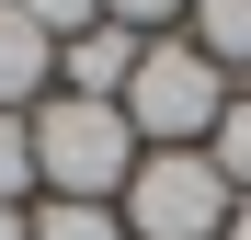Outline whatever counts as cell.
Segmentation results:
<instances>
[{"label":"cell","mask_w":251,"mask_h":240,"mask_svg":"<svg viewBox=\"0 0 251 240\" xmlns=\"http://www.w3.org/2000/svg\"><path fill=\"white\" fill-rule=\"evenodd\" d=\"M126 172H137L126 103H80V92L34 103V183L46 194H69V206H126Z\"/></svg>","instance_id":"6da1fadb"},{"label":"cell","mask_w":251,"mask_h":240,"mask_svg":"<svg viewBox=\"0 0 251 240\" xmlns=\"http://www.w3.org/2000/svg\"><path fill=\"white\" fill-rule=\"evenodd\" d=\"M228 114V69L194 46V34H149L137 46V80H126V126L137 149H205Z\"/></svg>","instance_id":"7a4b0ae2"},{"label":"cell","mask_w":251,"mask_h":240,"mask_svg":"<svg viewBox=\"0 0 251 240\" xmlns=\"http://www.w3.org/2000/svg\"><path fill=\"white\" fill-rule=\"evenodd\" d=\"M240 194L217 183V160L205 149H137V172H126V240H217Z\"/></svg>","instance_id":"3957f363"},{"label":"cell","mask_w":251,"mask_h":240,"mask_svg":"<svg viewBox=\"0 0 251 240\" xmlns=\"http://www.w3.org/2000/svg\"><path fill=\"white\" fill-rule=\"evenodd\" d=\"M137 46H149V34H126V23L69 34V46H57V92H80V103H126V80H137Z\"/></svg>","instance_id":"277c9868"},{"label":"cell","mask_w":251,"mask_h":240,"mask_svg":"<svg viewBox=\"0 0 251 240\" xmlns=\"http://www.w3.org/2000/svg\"><path fill=\"white\" fill-rule=\"evenodd\" d=\"M46 80H57V34H34L12 0H0V114H34Z\"/></svg>","instance_id":"5b68a950"},{"label":"cell","mask_w":251,"mask_h":240,"mask_svg":"<svg viewBox=\"0 0 251 240\" xmlns=\"http://www.w3.org/2000/svg\"><path fill=\"white\" fill-rule=\"evenodd\" d=\"M183 23H194V46H205V57H217L228 80L251 69V0H194V12H183Z\"/></svg>","instance_id":"8992f818"},{"label":"cell","mask_w":251,"mask_h":240,"mask_svg":"<svg viewBox=\"0 0 251 240\" xmlns=\"http://www.w3.org/2000/svg\"><path fill=\"white\" fill-rule=\"evenodd\" d=\"M205 160H217V183L251 206V103L228 92V114H217V137H205Z\"/></svg>","instance_id":"52a82bcc"},{"label":"cell","mask_w":251,"mask_h":240,"mask_svg":"<svg viewBox=\"0 0 251 240\" xmlns=\"http://www.w3.org/2000/svg\"><path fill=\"white\" fill-rule=\"evenodd\" d=\"M23 229H34V240H126V217H114V206H69V194H46Z\"/></svg>","instance_id":"ba28073f"},{"label":"cell","mask_w":251,"mask_h":240,"mask_svg":"<svg viewBox=\"0 0 251 240\" xmlns=\"http://www.w3.org/2000/svg\"><path fill=\"white\" fill-rule=\"evenodd\" d=\"M34 194V114H0V206Z\"/></svg>","instance_id":"9c48e42d"},{"label":"cell","mask_w":251,"mask_h":240,"mask_svg":"<svg viewBox=\"0 0 251 240\" xmlns=\"http://www.w3.org/2000/svg\"><path fill=\"white\" fill-rule=\"evenodd\" d=\"M12 12H23L34 34H57V46H69V34H92V23H103V0H12Z\"/></svg>","instance_id":"30bf717a"},{"label":"cell","mask_w":251,"mask_h":240,"mask_svg":"<svg viewBox=\"0 0 251 240\" xmlns=\"http://www.w3.org/2000/svg\"><path fill=\"white\" fill-rule=\"evenodd\" d=\"M194 12V0H103V23H126V34H172Z\"/></svg>","instance_id":"8fae6325"},{"label":"cell","mask_w":251,"mask_h":240,"mask_svg":"<svg viewBox=\"0 0 251 240\" xmlns=\"http://www.w3.org/2000/svg\"><path fill=\"white\" fill-rule=\"evenodd\" d=\"M0 240H34V229H23V206H0Z\"/></svg>","instance_id":"7c38bea8"},{"label":"cell","mask_w":251,"mask_h":240,"mask_svg":"<svg viewBox=\"0 0 251 240\" xmlns=\"http://www.w3.org/2000/svg\"><path fill=\"white\" fill-rule=\"evenodd\" d=\"M217 240H251V206H228V229H217Z\"/></svg>","instance_id":"4fadbf2b"}]
</instances>
